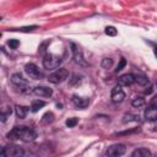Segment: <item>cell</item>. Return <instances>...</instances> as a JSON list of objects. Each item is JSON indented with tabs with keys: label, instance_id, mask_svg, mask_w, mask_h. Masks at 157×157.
Wrapping results in <instances>:
<instances>
[{
	"label": "cell",
	"instance_id": "1",
	"mask_svg": "<svg viewBox=\"0 0 157 157\" xmlns=\"http://www.w3.org/2000/svg\"><path fill=\"white\" fill-rule=\"evenodd\" d=\"M61 58L55 55V54H49L47 53L43 58V66L44 69H48V70H54V69H58L59 65L61 64Z\"/></svg>",
	"mask_w": 157,
	"mask_h": 157
},
{
	"label": "cell",
	"instance_id": "2",
	"mask_svg": "<svg viewBox=\"0 0 157 157\" xmlns=\"http://www.w3.org/2000/svg\"><path fill=\"white\" fill-rule=\"evenodd\" d=\"M69 75H70V74H69V70H66V69H64V67H60V69H56L54 72H52V74L49 75L48 80H49V82L58 85V83L64 82V81L69 77Z\"/></svg>",
	"mask_w": 157,
	"mask_h": 157
},
{
	"label": "cell",
	"instance_id": "3",
	"mask_svg": "<svg viewBox=\"0 0 157 157\" xmlns=\"http://www.w3.org/2000/svg\"><path fill=\"white\" fill-rule=\"evenodd\" d=\"M5 153L6 157H23L25 155V150L17 145H6L5 147L1 148Z\"/></svg>",
	"mask_w": 157,
	"mask_h": 157
},
{
	"label": "cell",
	"instance_id": "4",
	"mask_svg": "<svg viewBox=\"0 0 157 157\" xmlns=\"http://www.w3.org/2000/svg\"><path fill=\"white\" fill-rule=\"evenodd\" d=\"M125 152H126L125 145H123V144H114V145H110L107 148L105 155H107V157H121Z\"/></svg>",
	"mask_w": 157,
	"mask_h": 157
},
{
	"label": "cell",
	"instance_id": "5",
	"mask_svg": "<svg viewBox=\"0 0 157 157\" xmlns=\"http://www.w3.org/2000/svg\"><path fill=\"white\" fill-rule=\"evenodd\" d=\"M11 83H12L18 91H21V92L27 91V88H28V83H27L26 78L22 77L21 74H13V75L11 76Z\"/></svg>",
	"mask_w": 157,
	"mask_h": 157
},
{
	"label": "cell",
	"instance_id": "6",
	"mask_svg": "<svg viewBox=\"0 0 157 157\" xmlns=\"http://www.w3.org/2000/svg\"><path fill=\"white\" fill-rule=\"evenodd\" d=\"M25 72H26L31 78H33V80H38V78H40V77L43 76V74L40 72L39 67H38L36 64H32V63L26 64V66H25Z\"/></svg>",
	"mask_w": 157,
	"mask_h": 157
},
{
	"label": "cell",
	"instance_id": "7",
	"mask_svg": "<svg viewBox=\"0 0 157 157\" xmlns=\"http://www.w3.org/2000/svg\"><path fill=\"white\" fill-rule=\"evenodd\" d=\"M110 98H112V101H113L114 103H121V102L124 101V98H125V93H124L121 86L117 85V86L112 90Z\"/></svg>",
	"mask_w": 157,
	"mask_h": 157
},
{
	"label": "cell",
	"instance_id": "8",
	"mask_svg": "<svg viewBox=\"0 0 157 157\" xmlns=\"http://www.w3.org/2000/svg\"><path fill=\"white\" fill-rule=\"evenodd\" d=\"M71 102H72V104H74L76 108L83 109V108H86V107L88 105L90 99H88V98H85V97H80V96H77V94H74V96L71 97Z\"/></svg>",
	"mask_w": 157,
	"mask_h": 157
},
{
	"label": "cell",
	"instance_id": "9",
	"mask_svg": "<svg viewBox=\"0 0 157 157\" xmlns=\"http://www.w3.org/2000/svg\"><path fill=\"white\" fill-rule=\"evenodd\" d=\"M71 48H72V55H74V60H75V63L76 64H78V65H83V66H86L87 65V63L85 61V59H83V55H82V52L72 43L71 44Z\"/></svg>",
	"mask_w": 157,
	"mask_h": 157
},
{
	"label": "cell",
	"instance_id": "10",
	"mask_svg": "<svg viewBox=\"0 0 157 157\" xmlns=\"http://www.w3.org/2000/svg\"><path fill=\"white\" fill-rule=\"evenodd\" d=\"M36 137H37L36 130H33L32 128H28V126H25L23 128V132H22L21 140H23L26 142H29V141H34Z\"/></svg>",
	"mask_w": 157,
	"mask_h": 157
},
{
	"label": "cell",
	"instance_id": "11",
	"mask_svg": "<svg viewBox=\"0 0 157 157\" xmlns=\"http://www.w3.org/2000/svg\"><path fill=\"white\" fill-rule=\"evenodd\" d=\"M135 82V75L134 74H125V75H121L119 78H118V85L119 86H131L132 83Z\"/></svg>",
	"mask_w": 157,
	"mask_h": 157
},
{
	"label": "cell",
	"instance_id": "12",
	"mask_svg": "<svg viewBox=\"0 0 157 157\" xmlns=\"http://www.w3.org/2000/svg\"><path fill=\"white\" fill-rule=\"evenodd\" d=\"M33 93L39 97H50L53 94V90L48 86H37L33 88Z\"/></svg>",
	"mask_w": 157,
	"mask_h": 157
},
{
	"label": "cell",
	"instance_id": "13",
	"mask_svg": "<svg viewBox=\"0 0 157 157\" xmlns=\"http://www.w3.org/2000/svg\"><path fill=\"white\" fill-rule=\"evenodd\" d=\"M23 128H25L23 125L12 128V129L6 134V137H7L9 140H17V139H21L22 132H23Z\"/></svg>",
	"mask_w": 157,
	"mask_h": 157
},
{
	"label": "cell",
	"instance_id": "14",
	"mask_svg": "<svg viewBox=\"0 0 157 157\" xmlns=\"http://www.w3.org/2000/svg\"><path fill=\"white\" fill-rule=\"evenodd\" d=\"M145 119L148 121H157V107L150 105L145 110Z\"/></svg>",
	"mask_w": 157,
	"mask_h": 157
},
{
	"label": "cell",
	"instance_id": "15",
	"mask_svg": "<svg viewBox=\"0 0 157 157\" xmlns=\"http://www.w3.org/2000/svg\"><path fill=\"white\" fill-rule=\"evenodd\" d=\"M131 157H151V152L148 148L140 147V148H136L132 151Z\"/></svg>",
	"mask_w": 157,
	"mask_h": 157
},
{
	"label": "cell",
	"instance_id": "16",
	"mask_svg": "<svg viewBox=\"0 0 157 157\" xmlns=\"http://www.w3.org/2000/svg\"><path fill=\"white\" fill-rule=\"evenodd\" d=\"M15 112H16V115H17V118H20V119H23V118L27 115V112H28V107H25V105H20V104H17V105L15 107Z\"/></svg>",
	"mask_w": 157,
	"mask_h": 157
},
{
	"label": "cell",
	"instance_id": "17",
	"mask_svg": "<svg viewBox=\"0 0 157 157\" xmlns=\"http://www.w3.org/2000/svg\"><path fill=\"white\" fill-rule=\"evenodd\" d=\"M45 105V102L44 101H42V99H34L33 102H32V104H31V110L33 112V113H36V112H38L40 108H43Z\"/></svg>",
	"mask_w": 157,
	"mask_h": 157
},
{
	"label": "cell",
	"instance_id": "18",
	"mask_svg": "<svg viewBox=\"0 0 157 157\" xmlns=\"http://www.w3.org/2000/svg\"><path fill=\"white\" fill-rule=\"evenodd\" d=\"M135 82L140 86H147L150 83V80L145 75H135Z\"/></svg>",
	"mask_w": 157,
	"mask_h": 157
},
{
	"label": "cell",
	"instance_id": "19",
	"mask_svg": "<svg viewBox=\"0 0 157 157\" xmlns=\"http://www.w3.org/2000/svg\"><path fill=\"white\" fill-rule=\"evenodd\" d=\"M11 113H12L11 107H5V108L1 110V114H0L1 121H2V123H5V121H6V119H7V117H10V115H11Z\"/></svg>",
	"mask_w": 157,
	"mask_h": 157
},
{
	"label": "cell",
	"instance_id": "20",
	"mask_svg": "<svg viewBox=\"0 0 157 157\" xmlns=\"http://www.w3.org/2000/svg\"><path fill=\"white\" fill-rule=\"evenodd\" d=\"M145 99L142 98V97H136V98H134L132 101H131V105L132 107H135V108H141L142 105H145Z\"/></svg>",
	"mask_w": 157,
	"mask_h": 157
},
{
	"label": "cell",
	"instance_id": "21",
	"mask_svg": "<svg viewBox=\"0 0 157 157\" xmlns=\"http://www.w3.org/2000/svg\"><path fill=\"white\" fill-rule=\"evenodd\" d=\"M129 121H139V115L130 114V113L124 114V117H123V123H129Z\"/></svg>",
	"mask_w": 157,
	"mask_h": 157
},
{
	"label": "cell",
	"instance_id": "22",
	"mask_svg": "<svg viewBox=\"0 0 157 157\" xmlns=\"http://www.w3.org/2000/svg\"><path fill=\"white\" fill-rule=\"evenodd\" d=\"M53 120H54V114L52 112H47L42 117V123L43 124H50V123H53Z\"/></svg>",
	"mask_w": 157,
	"mask_h": 157
},
{
	"label": "cell",
	"instance_id": "23",
	"mask_svg": "<svg viewBox=\"0 0 157 157\" xmlns=\"http://www.w3.org/2000/svg\"><path fill=\"white\" fill-rule=\"evenodd\" d=\"M101 65H102L103 69H110L112 65H113V59H110V58H104V59L102 60Z\"/></svg>",
	"mask_w": 157,
	"mask_h": 157
},
{
	"label": "cell",
	"instance_id": "24",
	"mask_svg": "<svg viewBox=\"0 0 157 157\" xmlns=\"http://www.w3.org/2000/svg\"><path fill=\"white\" fill-rule=\"evenodd\" d=\"M104 32H105L107 36H110V37H114V36H117V33H118V31H117L115 27H113V26H107L105 29H104Z\"/></svg>",
	"mask_w": 157,
	"mask_h": 157
},
{
	"label": "cell",
	"instance_id": "25",
	"mask_svg": "<svg viewBox=\"0 0 157 157\" xmlns=\"http://www.w3.org/2000/svg\"><path fill=\"white\" fill-rule=\"evenodd\" d=\"M77 123H78V119L74 117V118H69V119L65 121V125H66L67 128H74Z\"/></svg>",
	"mask_w": 157,
	"mask_h": 157
},
{
	"label": "cell",
	"instance_id": "26",
	"mask_svg": "<svg viewBox=\"0 0 157 157\" xmlns=\"http://www.w3.org/2000/svg\"><path fill=\"white\" fill-rule=\"evenodd\" d=\"M80 81H81V78H80V76L78 75H72L71 76V78L69 80V85L70 86H75V85H77V83H80Z\"/></svg>",
	"mask_w": 157,
	"mask_h": 157
},
{
	"label": "cell",
	"instance_id": "27",
	"mask_svg": "<svg viewBox=\"0 0 157 157\" xmlns=\"http://www.w3.org/2000/svg\"><path fill=\"white\" fill-rule=\"evenodd\" d=\"M7 45L10 47V49H16L18 45H20V42L17 39H10L7 42Z\"/></svg>",
	"mask_w": 157,
	"mask_h": 157
},
{
	"label": "cell",
	"instance_id": "28",
	"mask_svg": "<svg viewBox=\"0 0 157 157\" xmlns=\"http://www.w3.org/2000/svg\"><path fill=\"white\" fill-rule=\"evenodd\" d=\"M125 65H126V60H125L124 58H121V59H120V61H119V64H118V66H117V69H115V72L121 71V70L125 67Z\"/></svg>",
	"mask_w": 157,
	"mask_h": 157
},
{
	"label": "cell",
	"instance_id": "29",
	"mask_svg": "<svg viewBox=\"0 0 157 157\" xmlns=\"http://www.w3.org/2000/svg\"><path fill=\"white\" fill-rule=\"evenodd\" d=\"M36 28H37V26H27V27H21V28H18L16 31H20V32H29V31H33Z\"/></svg>",
	"mask_w": 157,
	"mask_h": 157
},
{
	"label": "cell",
	"instance_id": "30",
	"mask_svg": "<svg viewBox=\"0 0 157 157\" xmlns=\"http://www.w3.org/2000/svg\"><path fill=\"white\" fill-rule=\"evenodd\" d=\"M137 129H131V130H128V131H121V132H118V135H129V134H132V132H136Z\"/></svg>",
	"mask_w": 157,
	"mask_h": 157
},
{
	"label": "cell",
	"instance_id": "31",
	"mask_svg": "<svg viewBox=\"0 0 157 157\" xmlns=\"http://www.w3.org/2000/svg\"><path fill=\"white\" fill-rule=\"evenodd\" d=\"M150 105H152V107H157V94L151 99V102H150Z\"/></svg>",
	"mask_w": 157,
	"mask_h": 157
},
{
	"label": "cell",
	"instance_id": "32",
	"mask_svg": "<svg viewBox=\"0 0 157 157\" xmlns=\"http://www.w3.org/2000/svg\"><path fill=\"white\" fill-rule=\"evenodd\" d=\"M152 92V87H148V90H146V93L148 94V93H151Z\"/></svg>",
	"mask_w": 157,
	"mask_h": 157
},
{
	"label": "cell",
	"instance_id": "33",
	"mask_svg": "<svg viewBox=\"0 0 157 157\" xmlns=\"http://www.w3.org/2000/svg\"><path fill=\"white\" fill-rule=\"evenodd\" d=\"M153 52H155V55H156V58H157V45L153 48Z\"/></svg>",
	"mask_w": 157,
	"mask_h": 157
},
{
	"label": "cell",
	"instance_id": "34",
	"mask_svg": "<svg viewBox=\"0 0 157 157\" xmlns=\"http://www.w3.org/2000/svg\"><path fill=\"white\" fill-rule=\"evenodd\" d=\"M156 129H157V125H156V126H155V130H156Z\"/></svg>",
	"mask_w": 157,
	"mask_h": 157
},
{
	"label": "cell",
	"instance_id": "35",
	"mask_svg": "<svg viewBox=\"0 0 157 157\" xmlns=\"http://www.w3.org/2000/svg\"><path fill=\"white\" fill-rule=\"evenodd\" d=\"M156 157H157V155H156Z\"/></svg>",
	"mask_w": 157,
	"mask_h": 157
}]
</instances>
